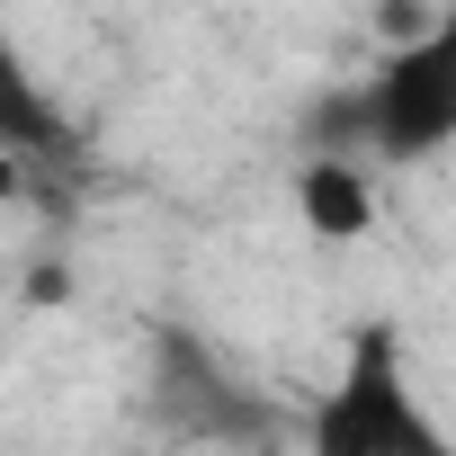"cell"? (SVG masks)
<instances>
[{
	"label": "cell",
	"mask_w": 456,
	"mask_h": 456,
	"mask_svg": "<svg viewBox=\"0 0 456 456\" xmlns=\"http://www.w3.org/2000/svg\"><path fill=\"white\" fill-rule=\"evenodd\" d=\"M314 456H456L429 429V411L411 403L403 358H394V331H358L331 403L314 411Z\"/></svg>",
	"instance_id": "1"
},
{
	"label": "cell",
	"mask_w": 456,
	"mask_h": 456,
	"mask_svg": "<svg viewBox=\"0 0 456 456\" xmlns=\"http://www.w3.org/2000/svg\"><path fill=\"white\" fill-rule=\"evenodd\" d=\"M152 420L170 438H215V447H269V403L224 367L188 322L152 331Z\"/></svg>",
	"instance_id": "2"
},
{
	"label": "cell",
	"mask_w": 456,
	"mask_h": 456,
	"mask_svg": "<svg viewBox=\"0 0 456 456\" xmlns=\"http://www.w3.org/2000/svg\"><path fill=\"white\" fill-rule=\"evenodd\" d=\"M367 99H376V152L385 161H420V152L456 143V10L438 19V37L385 54Z\"/></svg>",
	"instance_id": "3"
},
{
	"label": "cell",
	"mask_w": 456,
	"mask_h": 456,
	"mask_svg": "<svg viewBox=\"0 0 456 456\" xmlns=\"http://www.w3.org/2000/svg\"><path fill=\"white\" fill-rule=\"evenodd\" d=\"M296 206H305V224H314L322 242H367L376 233V188H367L358 161H305Z\"/></svg>",
	"instance_id": "4"
},
{
	"label": "cell",
	"mask_w": 456,
	"mask_h": 456,
	"mask_svg": "<svg viewBox=\"0 0 456 456\" xmlns=\"http://www.w3.org/2000/svg\"><path fill=\"white\" fill-rule=\"evenodd\" d=\"M10 152H19V161H37V152H72V126L45 108V90H37L28 72H10Z\"/></svg>",
	"instance_id": "5"
},
{
	"label": "cell",
	"mask_w": 456,
	"mask_h": 456,
	"mask_svg": "<svg viewBox=\"0 0 456 456\" xmlns=\"http://www.w3.org/2000/svg\"><path fill=\"white\" fill-rule=\"evenodd\" d=\"M242 456H287V447H278V438H269V447H242Z\"/></svg>",
	"instance_id": "6"
}]
</instances>
